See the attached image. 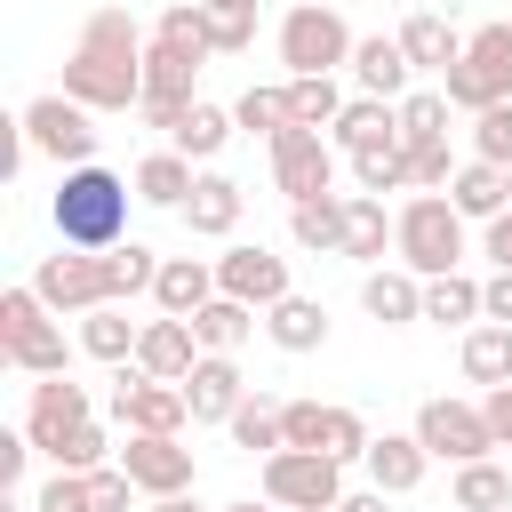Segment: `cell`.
Masks as SVG:
<instances>
[{
    "instance_id": "6da1fadb",
    "label": "cell",
    "mask_w": 512,
    "mask_h": 512,
    "mask_svg": "<svg viewBox=\"0 0 512 512\" xmlns=\"http://www.w3.org/2000/svg\"><path fill=\"white\" fill-rule=\"evenodd\" d=\"M144 32L128 8H96L64 56V96L88 104V112H136L144 104Z\"/></svg>"
},
{
    "instance_id": "7a4b0ae2",
    "label": "cell",
    "mask_w": 512,
    "mask_h": 512,
    "mask_svg": "<svg viewBox=\"0 0 512 512\" xmlns=\"http://www.w3.org/2000/svg\"><path fill=\"white\" fill-rule=\"evenodd\" d=\"M128 200H136V176H112L104 160L64 168V184H56V200H48L56 240H64V248H88V256L120 248V240H128Z\"/></svg>"
},
{
    "instance_id": "3957f363",
    "label": "cell",
    "mask_w": 512,
    "mask_h": 512,
    "mask_svg": "<svg viewBox=\"0 0 512 512\" xmlns=\"http://www.w3.org/2000/svg\"><path fill=\"white\" fill-rule=\"evenodd\" d=\"M400 240H392V256L416 272V280H440V272H456L464 264V216H456V200H440V192H416V200H400Z\"/></svg>"
},
{
    "instance_id": "277c9868",
    "label": "cell",
    "mask_w": 512,
    "mask_h": 512,
    "mask_svg": "<svg viewBox=\"0 0 512 512\" xmlns=\"http://www.w3.org/2000/svg\"><path fill=\"white\" fill-rule=\"evenodd\" d=\"M352 32H344V8H312V0H296L288 16H280V64H288V80H336V64H352Z\"/></svg>"
},
{
    "instance_id": "5b68a950",
    "label": "cell",
    "mask_w": 512,
    "mask_h": 512,
    "mask_svg": "<svg viewBox=\"0 0 512 512\" xmlns=\"http://www.w3.org/2000/svg\"><path fill=\"white\" fill-rule=\"evenodd\" d=\"M0 360H8L16 376H64V328H56V312L32 296V280L0 296Z\"/></svg>"
},
{
    "instance_id": "8992f818",
    "label": "cell",
    "mask_w": 512,
    "mask_h": 512,
    "mask_svg": "<svg viewBox=\"0 0 512 512\" xmlns=\"http://www.w3.org/2000/svg\"><path fill=\"white\" fill-rule=\"evenodd\" d=\"M440 96L456 112H488V104H512V16L504 24H480L464 40V64L440 80Z\"/></svg>"
},
{
    "instance_id": "52a82bcc",
    "label": "cell",
    "mask_w": 512,
    "mask_h": 512,
    "mask_svg": "<svg viewBox=\"0 0 512 512\" xmlns=\"http://www.w3.org/2000/svg\"><path fill=\"white\" fill-rule=\"evenodd\" d=\"M16 128H24V152H40V160H64V168H88V160H96V112L72 104L64 88L32 96Z\"/></svg>"
},
{
    "instance_id": "ba28073f",
    "label": "cell",
    "mask_w": 512,
    "mask_h": 512,
    "mask_svg": "<svg viewBox=\"0 0 512 512\" xmlns=\"http://www.w3.org/2000/svg\"><path fill=\"white\" fill-rule=\"evenodd\" d=\"M264 504L280 512H336L344 504V464L320 448H280L264 456Z\"/></svg>"
},
{
    "instance_id": "9c48e42d",
    "label": "cell",
    "mask_w": 512,
    "mask_h": 512,
    "mask_svg": "<svg viewBox=\"0 0 512 512\" xmlns=\"http://www.w3.org/2000/svg\"><path fill=\"white\" fill-rule=\"evenodd\" d=\"M32 296H40L48 312H104V304H120V296H112V264L88 256V248H56V256H40Z\"/></svg>"
},
{
    "instance_id": "30bf717a",
    "label": "cell",
    "mask_w": 512,
    "mask_h": 512,
    "mask_svg": "<svg viewBox=\"0 0 512 512\" xmlns=\"http://www.w3.org/2000/svg\"><path fill=\"white\" fill-rule=\"evenodd\" d=\"M416 440H424V456H440V464H480V456H496L488 408H472V400H448V392L416 408Z\"/></svg>"
},
{
    "instance_id": "8fae6325",
    "label": "cell",
    "mask_w": 512,
    "mask_h": 512,
    "mask_svg": "<svg viewBox=\"0 0 512 512\" xmlns=\"http://www.w3.org/2000/svg\"><path fill=\"white\" fill-rule=\"evenodd\" d=\"M216 296H232V304H248V312H272L280 296H296V288H288V256H272L264 240L224 248V256H216Z\"/></svg>"
},
{
    "instance_id": "7c38bea8",
    "label": "cell",
    "mask_w": 512,
    "mask_h": 512,
    "mask_svg": "<svg viewBox=\"0 0 512 512\" xmlns=\"http://www.w3.org/2000/svg\"><path fill=\"white\" fill-rule=\"evenodd\" d=\"M112 416H120V432H168V440H184V424H192L184 384H160V376H144V368H120Z\"/></svg>"
},
{
    "instance_id": "4fadbf2b",
    "label": "cell",
    "mask_w": 512,
    "mask_h": 512,
    "mask_svg": "<svg viewBox=\"0 0 512 512\" xmlns=\"http://www.w3.org/2000/svg\"><path fill=\"white\" fill-rule=\"evenodd\" d=\"M272 184L288 192V208L336 192V144H328L320 128H288V136H272Z\"/></svg>"
},
{
    "instance_id": "5bb4252c",
    "label": "cell",
    "mask_w": 512,
    "mask_h": 512,
    "mask_svg": "<svg viewBox=\"0 0 512 512\" xmlns=\"http://www.w3.org/2000/svg\"><path fill=\"white\" fill-rule=\"evenodd\" d=\"M120 472L136 480V496H184L200 464H192V448H184V440H168V432H128Z\"/></svg>"
},
{
    "instance_id": "9a60e30c",
    "label": "cell",
    "mask_w": 512,
    "mask_h": 512,
    "mask_svg": "<svg viewBox=\"0 0 512 512\" xmlns=\"http://www.w3.org/2000/svg\"><path fill=\"white\" fill-rule=\"evenodd\" d=\"M192 80H200V64L152 40V48H144V104H136V112H144V128H160V136H168V128H176V112L192 104Z\"/></svg>"
},
{
    "instance_id": "2e32d148",
    "label": "cell",
    "mask_w": 512,
    "mask_h": 512,
    "mask_svg": "<svg viewBox=\"0 0 512 512\" xmlns=\"http://www.w3.org/2000/svg\"><path fill=\"white\" fill-rule=\"evenodd\" d=\"M72 424H88V384H72V376H32V400H24V440L48 456Z\"/></svg>"
},
{
    "instance_id": "e0dca14e",
    "label": "cell",
    "mask_w": 512,
    "mask_h": 512,
    "mask_svg": "<svg viewBox=\"0 0 512 512\" xmlns=\"http://www.w3.org/2000/svg\"><path fill=\"white\" fill-rule=\"evenodd\" d=\"M240 400H248V384H240L232 352H200V368L184 376V408H192V424H232Z\"/></svg>"
},
{
    "instance_id": "ac0fdd59",
    "label": "cell",
    "mask_w": 512,
    "mask_h": 512,
    "mask_svg": "<svg viewBox=\"0 0 512 512\" xmlns=\"http://www.w3.org/2000/svg\"><path fill=\"white\" fill-rule=\"evenodd\" d=\"M136 368L144 376H160V384H184L192 368H200V336H192V320H144V344H136Z\"/></svg>"
},
{
    "instance_id": "d6986e66",
    "label": "cell",
    "mask_w": 512,
    "mask_h": 512,
    "mask_svg": "<svg viewBox=\"0 0 512 512\" xmlns=\"http://www.w3.org/2000/svg\"><path fill=\"white\" fill-rule=\"evenodd\" d=\"M152 304H160L168 320H192L200 304H216V264H208V256H168L160 280H152Z\"/></svg>"
},
{
    "instance_id": "ffe728a7",
    "label": "cell",
    "mask_w": 512,
    "mask_h": 512,
    "mask_svg": "<svg viewBox=\"0 0 512 512\" xmlns=\"http://www.w3.org/2000/svg\"><path fill=\"white\" fill-rule=\"evenodd\" d=\"M360 464H368V480H376L384 496H408V488H424V464H432V456H424L416 432H376Z\"/></svg>"
},
{
    "instance_id": "44dd1931",
    "label": "cell",
    "mask_w": 512,
    "mask_h": 512,
    "mask_svg": "<svg viewBox=\"0 0 512 512\" xmlns=\"http://www.w3.org/2000/svg\"><path fill=\"white\" fill-rule=\"evenodd\" d=\"M240 208H248V192L232 176H200L192 200H184V224H192V240H232L240 232Z\"/></svg>"
},
{
    "instance_id": "7402d4cb",
    "label": "cell",
    "mask_w": 512,
    "mask_h": 512,
    "mask_svg": "<svg viewBox=\"0 0 512 512\" xmlns=\"http://www.w3.org/2000/svg\"><path fill=\"white\" fill-rule=\"evenodd\" d=\"M392 240H400V224L384 216V200H376V192H344V256L376 272Z\"/></svg>"
},
{
    "instance_id": "603a6c76",
    "label": "cell",
    "mask_w": 512,
    "mask_h": 512,
    "mask_svg": "<svg viewBox=\"0 0 512 512\" xmlns=\"http://www.w3.org/2000/svg\"><path fill=\"white\" fill-rule=\"evenodd\" d=\"M360 304H368V320H384V328H408V320H424V280L408 272V264H376L368 280H360Z\"/></svg>"
},
{
    "instance_id": "cb8c5ba5",
    "label": "cell",
    "mask_w": 512,
    "mask_h": 512,
    "mask_svg": "<svg viewBox=\"0 0 512 512\" xmlns=\"http://www.w3.org/2000/svg\"><path fill=\"white\" fill-rule=\"evenodd\" d=\"M448 200H456V216H464V224H496V216L512 208V168L464 160V168H456V184H448Z\"/></svg>"
},
{
    "instance_id": "d4e9b609",
    "label": "cell",
    "mask_w": 512,
    "mask_h": 512,
    "mask_svg": "<svg viewBox=\"0 0 512 512\" xmlns=\"http://www.w3.org/2000/svg\"><path fill=\"white\" fill-rule=\"evenodd\" d=\"M392 40H400V56H408L416 72H440V80H448V72L464 64V40H456V24H448V16H408Z\"/></svg>"
},
{
    "instance_id": "484cf974",
    "label": "cell",
    "mask_w": 512,
    "mask_h": 512,
    "mask_svg": "<svg viewBox=\"0 0 512 512\" xmlns=\"http://www.w3.org/2000/svg\"><path fill=\"white\" fill-rule=\"evenodd\" d=\"M408 56H400V40H384V32H368L360 48H352V80H360V96H384V104H400L408 96Z\"/></svg>"
},
{
    "instance_id": "4316f807",
    "label": "cell",
    "mask_w": 512,
    "mask_h": 512,
    "mask_svg": "<svg viewBox=\"0 0 512 512\" xmlns=\"http://www.w3.org/2000/svg\"><path fill=\"white\" fill-rule=\"evenodd\" d=\"M232 112L224 104H208V96H192L184 112H176V128H168V152H184V160H216L224 144H232Z\"/></svg>"
},
{
    "instance_id": "83f0119b",
    "label": "cell",
    "mask_w": 512,
    "mask_h": 512,
    "mask_svg": "<svg viewBox=\"0 0 512 512\" xmlns=\"http://www.w3.org/2000/svg\"><path fill=\"white\" fill-rule=\"evenodd\" d=\"M328 136H336L352 160H360V152H384V144H400V104H384V96H352L344 120H336Z\"/></svg>"
},
{
    "instance_id": "f1b7e54d",
    "label": "cell",
    "mask_w": 512,
    "mask_h": 512,
    "mask_svg": "<svg viewBox=\"0 0 512 512\" xmlns=\"http://www.w3.org/2000/svg\"><path fill=\"white\" fill-rule=\"evenodd\" d=\"M192 184H200V176H192L184 152H144V160H136V200H144V208H176V216H184Z\"/></svg>"
},
{
    "instance_id": "f546056e",
    "label": "cell",
    "mask_w": 512,
    "mask_h": 512,
    "mask_svg": "<svg viewBox=\"0 0 512 512\" xmlns=\"http://www.w3.org/2000/svg\"><path fill=\"white\" fill-rule=\"evenodd\" d=\"M288 232H296V248H312V256H344V192L296 200V208H288Z\"/></svg>"
},
{
    "instance_id": "4dcf8cb0",
    "label": "cell",
    "mask_w": 512,
    "mask_h": 512,
    "mask_svg": "<svg viewBox=\"0 0 512 512\" xmlns=\"http://www.w3.org/2000/svg\"><path fill=\"white\" fill-rule=\"evenodd\" d=\"M264 336H272L280 352H320V344H328V312H320L312 296H280V304L264 312Z\"/></svg>"
},
{
    "instance_id": "1f68e13d",
    "label": "cell",
    "mask_w": 512,
    "mask_h": 512,
    "mask_svg": "<svg viewBox=\"0 0 512 512\" xmlns=\"http://www.w3.org/2000/svg\"><path fill=\"white\" fill-rule=\"evenodd\" d=\"M136 344H144V328H136L120 304H104V312H80V352H88V360H112V368H128V360H136Z\"/></svg>"
},
{
    "instance_id": "d6a6232c",
    "label": "cell",
    "mask_w": 512,
    "mask_h": 512,
    "mask_svg": "<svg viewBox=\"0 0 512 512\" xmlns=\"http://www.w3.org/2000/svg\"><path fill=\"white\" fill-rule=\"evenodd\" d=\"M456 360H464V376H472V384H488V392H496V384H512V328H504V320L464 328V352H456Z\"/></svg>"
},
{
    "instance_id": "836d02e7",
    "label": "cell",
    "mask_w": 512,
    "mask_h": 512,
    "mask_svg": "<svg viewBox=\"0 0 512 512\" xmlns=\"http://www.w3.org/2000/svg\"><path fill=\"white\" fill-rule=\"evenodd\" d=\"M424 320H440V328H480V320H488V312H480V280H472V272L424 280Z\"/></svg>"
},
{
    "instance_id": "e575fe53",
    "label": "cell",
    "mask_w": 512,
    "mask_h": 512,
    "mask_svg": "<svg viewBox=\"0 0 512 512\" xmlns=\"http://www.w3.org/2000/svg\"><path fill=\"white\" fill-rule=\"evenodd\" d=\"M280 408H288V400H256V392H248L240 416L224 424L232 448H248V456H280V448H288V416H280Z\"/></svg>"
},
{
    "instance_id": "d590c367",
    "label": "cell",
    "mask_w": 512,
    "mask_h": 512,
    "mask_svg": "<svg viewBox=\"0 0 512 512\" xmlns=\"http://www.w3.org/2000/svg\"><path fill=\"white\" fill-rule=\"evenodd\" d=\"M248 328H256V312H248V304H232V296H216V304H200V312H192L200 352H240V344H248Z\"/></svg>"
},
{
    "instance_id": "8d00e7d4",
    "label": "cell",
    "mask_w": 512,
    "mask_h": 512,
    "mask_svg": "<svg viewBox=\"0 0 512 512\" xmlns=\"http://www.w3.org/2000/svg\"><path fill=\"white\" fill-rule=\"evenodd\" d=\"M504 504H512V472L496 456L456 464V512H504Z\"/></svg>"
},
{
    "instance_id": "74e56055",
    "label": "cell",
    "mask_w": 512,
    "mask_h": 512,
    "mask_svg": "<svg viewBox=\"0 0 512 512\" xmlns=\"http://www.w3.org/2000/svg\"><path fill=\"white\" fill-rule=\"evenodd\" d=\"M152 40H160V48H176V56H192V64H200V56H216V48H208V16H200V0H168V8H160V24H152Z\"/></svg>"
},
{
    "instance_id": "f35d334b",
    "label": "cell",
    "mask_w": 512,
    "mask_h": 512,
    "mask_svg": "<svg viewBox=\"0 0 512 512\" xmlns=\"http://www.w3.org/2000/svg\"><path fill=\"white\" fill-rule=\"evenodd\" d=\"M448 96L440 88H408L400 96V144H448Z\"/></svg>"
},
{
    "instance_id": "ab89813d",
    "label": "cell",
    "mask_w": 512,
    "mask_h": 512,
    "mask_svg": "<svg viewBox=\"0 0 512 512\" xmlns=\"http://www.w3.org/2000/svg\"><path fill=\"white\" fill-rule=\"evenodd\" d=\"M232 120H240L248 136H264V144H272V136H288V128H296V120H288V80H280V88H240Z\"/></svg>"
},
{
    "instance_id": "60d3db41",
    "label": "cell",
    "mask_w": 512,
    "mask_h": 512,
    "mask_svg": "<svg viewBox=\"0 0 512 512\" xmlns=\"http://www.w3.org/2000/svg\"><path fill=\"white\" fill-rule=\"evenodd\" d=\"M104 264H112V296L128 304V296H152V280H160L168 256H152L144 240H120V248H104Z\"/></svg>"
},
{
    "instance_id": "b9f144b4",
    "label": "cell",
    "mask_w": 512,
    "mask_h": 512,
    "mask_svg": "<svg viewBox=\"0 0 512 512\" xmlns=\"http://www.w3.org/2000/svg\"><path fill=\"white\" fill-rule=\"evenodd\" d=\"M288 120L296 128H336L344 120V88L336 80H288Z\"/></svg>"
},
{
    "instance_id": "7bdbcfd3",
    "label": "cell",
    "mask_w": 512,
    "mask_h": 512,
    "mask_svg": "<svg viewBox=\"0 0 512 512\" xmlns=\"http://www.w3.org/2000/svg\"><path fill=\"white\" fill-rule=\"evenodd\" d=\"M352 176H360V192H408V144H384V152H360L352 160Z\"/></svg>"
},
{
    "instance_id": "ee69618b",
    "label": "cell",
    "mask_w": 512,
    "mask_h": 512,
    "mask_svg": "<svg viewBox=\"0 0 512 512\" xmlns=\"http://www.w3.org/2000/svg\"><path fill=\"white\" fill-rule=\"evenodd\" d=\"M472 160H488V168H512V104H488V112H472Z\"/></svg>"
},
{
    "instance_id": "f6af8a7d",
    "label": "cell",
    "mask_w": 512,
    "mask_h": 512,
    "mask_svg": "<svg viewBox=\"0 0 512 512\" xmlns=\"http://www.w3.org/2000/svg\"><path fill=\"white\" fill-rule=\"evenodd\" d=\"M456 184V152L448 144H408V192H448Z\"/></svg>"
},
{
    "instance_id": "bcb514c9",
    "label": "cell",
    "mask_w": 512,
    "mask_h": 512,
    "mask_svg": "<svg viewBox=\"0 0 512 512\" xmlns=\"http://www.w3.org/2000/svg\"><path fill=\"white\" fill-rule=\"evenodd\" d=\"M368 424H360V408H328V440H320V456H336V464H360L368 456Z\"/></svg>"
},
{
    "instance_id": "7dc6e473",
    "label": "cell",
    "mask_w": 512,
    "mask_h": 512,
    "mask_svg": "<svg viewBox=\"0 0 512 512\" xmlns=\"http://www.w3.org/2000/svg\"><path fill=\"white\" fill-rule=\"evenodd\" d=\"M48 464H56V472H96V464H104V432H96V416L72 424V432L48 448Z\"/></svg>"
},
{
    "instance_id": "c3c4849f",
    "label": "cell",
    "mask_w": 512,
    "mask_h": 512,
    "mask_svg": "<svg viewBox=\"0 0 512 512\" xmlns=\"http://www.w3.org/2000/svg\"><path fill=\"white\" fill-rule=\"evenodd\" d=\"M88 480V512H128L136 504V480L120 472V464H96V472H80Z\"/></svg>"
},
{
    "instance_id": "681fc988",
    "label": "cell",
    "mask_w": 512,
    "mask_h": 512,
    "mask_svg": "<svg viewBox=\"0 0 512 512\" xmlns=\"http://www.w3.org/2000/svg\"><path fill=\"white\" fill-rule=\"evenodd\" d=\"M200 16H208V48L216 56H240L256 40V16H240V8H200Z\"/></svg>"
},
{
    "instance_id": "f907efd6",
    "label": "cell",
    "mask_w": 512,
    "mask_h": 512,
    "mask_svg": "<svg viewBox=\"0 0 512 512\" xmlns=\"http://www.w3.org/2000/svg\"><path fill=\"white\" fill-rule=\"evenodd\" d=\"M280 416H288V448H320L328 440V408L320 400H288Z\"/></svg>"
},
{
    "instance_id": "816d5d0a",
    "label": "cell",
    "mask_w": 512,
    "mask_h": 512,
    "mask_svg": "<svg viewBox=\"0 0 512 512\" xmlns=\"http://www.w3.org/2000/svg\"><path fill=\"white\" fill-rule=\"evenodd\" d=\"M32 512H88V480H80V472H56V480L32 496Z\"/></svg>"
},
{
    "instance_id": "f5cc1de1",
    "label": "cell",
    "mask_w": 512,
    "mask_h": 512,
    "mask_svg": "<svg viewBox=\"0 0 512 512\" xmlns=\"http://www.w3.org/2000/svg\"><path fill=\"white\" fill-rule=\"evenodd\" d=\"M480 312L512 328V272H488V280H480Z\"/></svg>"
},
{
    "instance_id": "db71d44e",
    "label": "cell",
    "mask_w": 512,
    "mask_h": 512,
    "mask_svg": "<svg viewBox=\"0 0 512 512\" xmlns=\"http://www.w3.org/2000/svg\"><path fill=\"white\" fill-rule=\"evenodd\" d=\"M480 408H488V432H496V448H512V384H496Z\"/></svg>"
},
{
    "instance_id": "11a10c76",
    "label": "cell",
    "mask_w": 512,
    "mask_h": 512,
    "mask_svg": "<svg viewBox=\"0 0 512 512\" xmlns=\"http://www.w3.org/2000/svg\"><path fill=\"white\" fill-rule=\"evenodd\" d=\"M480 256H488L496 272H512V208H504V216L488 224V240H480Z\"/></svg>"
},
{
    "instance_id": "9f6ffc18",
    "label": "cell",
    "mask_w": 512,
    "mask_h": 512,
    "mask_svg": "<svg viewBox=\"0 0 512 512\" xmlns=\"http://www.w3.org/2000/svg\"><path fill=\"white\" fill-rule=\"evenodd\" d=\"M336 512H384V488H360V496H344Z\"/></svg>"
},
{
    "instance_id": "6f0895ef",
    "label": "cell",
    "mask_w": 512,
    "mask_h": 512,
    "mask_svg": "<svg viewBox=\"0 0 512 512\" xmlns=\"http://www.w3.org/2000/svg\"><path fill=\"white\" fill-rule=\"evenodd\" d=\"M152 512H208V504H192V488H184V496H152Z\"/></svg>"
},
{
    "instance_id": "680465c9",
    "label": "cell",
    "mask_w": 512,
    "mask_h": 512,
    "mask_svg": "<svg viewBox=\"0 0 512 512\" xmlns=\"http://www.w3.org/2000/svg\"><path fill=\"white\" fill-rule=\"evenodd\" d=\"M200 8H240V16H256V0H200Z\"/></svg>"
},
{
    "instance_id": "91938a15",
    "label": "cell",
    "mask_w": 512,
    "mask_h": 512,
    "mask_svg": "<svg viewBox=\"0 0 512 512\" xmlns=\"http://www.w3.org/2000/svg\"><path fill=\"white\" fill-rule=\"evenodd\" d=\"M224 512H280V504H224Z\"/></svg>"
},
{
    "instance_id": "94428289",
    "label": "cell",
    "mask_w": 512,
    "mask_h": 512,
    "mask_svg": "<svg viewBox=\"0 0 512 512\" xmlns=\"http://www.w3.org/2000/svg\"><path fill=\"white\" fill-rule=\"evenodd\" d=\"M312 8H344V0H312Z\"/></svg>"
},
{
    "instance_id": "6125c7cd",
    "label": "cell",
    "mask_w": 512,
    "mask_h": 512,
    "mask_svg": "<svg viewBox=\"0 0 512 512\" xmlns=\"http://www.w3.org/2000/svg\"><path fill=\"white\" fill-rule=\"evenodd\" d=\"M504 512H512V504H504Z\"/></svg>"
}]
</instances>
